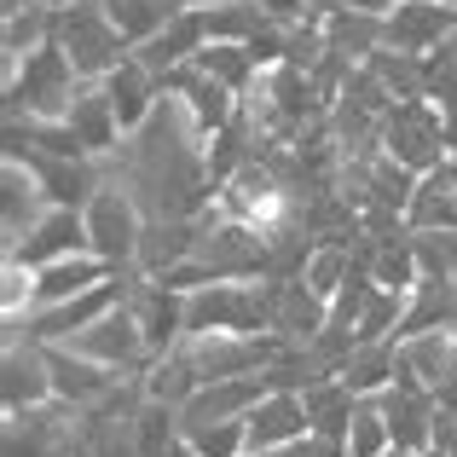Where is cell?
I'll return each instance as SVG.
<instances>
[{"mask_svg":"<svg viewBox=\"0 0 457 457\" xmlns=\"http://www.w3.org/2000/svg\"><path fill=\"white\" fill-rule=\"evenodd\" d=\"M203 46H209V23H203V12H174V18H168L145 46H134V58H139L145 70H156V81H162L168 70L191 64Z\"/></svg>","mask_w":457,"mask_h":457,"instance_id":"15","label":"cell"},{"mask_svg":"<svg viewBox=\"0 0 457 457\" xmlns=\"http://www.w3.org/2000/svg\"><path fill=\"white\" fill-rule=\"evenodd\" d=\"M457 365V342L452 330H423V336H400V377L435 388L440 377Z\"/></svg>","mask_w":457,"mask_h":457,"instance_id":"23","label":"cell"},{"mask_svg":"<svg viewBox=\"0 0 457 457\" xmlns=\"http://www.w3.org/2000/svg\"><path fill=\"white\" fill-rule=\"evenodd\" d=\"M81 411L64 400H46V405H23V411H6L0 423V452L6 457H53L64 440H76Z\"/></svg>","mask_w":457,"mask_h":457,"instance_id":"5","label":"cell"},{"mask_svg":"<svg viewBox=\"0 0 457 457\" xmlns=\"http://www.w3.org/2000/svg\"><path fill=\"white\" fill-rule=\"evenodd\" d=\"M307 400L302 394H290V388H272L267 400L249 411V452H261V457H272L278 446H290L295 435H307Z\"/></svg>","mask_w":457,"mask_h":457,"instance_id":"16","label":"cell"},{"mask_svg":"<svg viewBox=\"0 0 457 457\" xmlns=\"http://www.w3.org/2000/svg\"><path fill=\"white\" fill-rule=\"evenodd\" d=\"M405 302H411V290H388V284H377L370 302H365V312H359V324H353V336H359V342H400Z\"/></svg>","mask_w":457,"mask_h":457,"instance_id":"27","label":"cell"},{"mask_svg":"<svg viewBox=\"0 0 457 457\" xmlns=\"http://www.w3.org/2000/svg\"><path fill=\"white\" fill-rule=\"evenodd\" d=\"M0 400H6V411H23V405L58 400L41 342H6V359H0Z\"/></svg>","mask_w":457,"mask_h":457,"instance_id":"13","label":"cell"},{"mask_svg":"<svg viewBox=\"0 0 457 457\" xmlns=\"http://www.w3.org/2000/svg\"><path fill=\"white\" fill-rule=\"evenodd\" d=\"M128 312L139 319V330H145V347L156 359L174 353L179 342H186V290H174L168 278H151V272H139L134 295H128Z\"/></svg>","mask_w":457,"mask_h":457,"instance_id":"7","label":"cell"},{"mask_svg":"<svg viewBox=\"0 0 457 457\" xmlns=\"http://www.w3.org/2000/svg\"><path fill=\"white\" fill-rule=\"evenodd\" d=\"M46 6H87V0H46Z\"/></svg>","mask_w":457,"mask_h":457,"instance_id":"41","label":"cell"},{"mask_svg":"<svg viewBox=\"0 0 457 457\" xmlns=\"http://www.w3.org/2000/svg\"><path fill=\"white\" fill-rule=\"evenodd\" d=\"M330 6H359V12H394L400 0H312V12H330Z\"/></svg>","mask_w":457,"mask_h":457,"instance_id":"35","label":"cell"},{"mask_svg":"<svg viewBox=\"0 0 457 457\" xmlns=\"http://www.w3.org/2000/svg\"><path fill=\"white\" fill-rule=\"evenodd\" d=\"M156 457H197V452H191V440H179V446H168V452H156Z\"/></svg>","mask_w":457,"mask_h":457,"instance_id":"38","label":"cell"},{"mask_svg":"<svg viewBox=\"0 0 457 457\" xmlns=\"http://www.w3.org/2000/svg\"><path fill=\"white\" fill-rule=\"evenodd\" d=\"M81 249H93L87 244V214H81V209H58V203H53V209H46L41 220L6 249V261H18V267L35 272V267H46V261L81 255Z\"/></svg>","mask_w":457,"mask_h":457,"instance_id":"8","label":"cell"},{"mask_svg":"<svg viewBox=\"0 0 457 457\" xmlns=\"http://www.w3.org/2000/svg\"><path fill=\"white\" fill-rule=\"evenodd\" d=\"M382 457H423V452H411V446H388Z\"/></svg>","mask_w":457,"mask_h":457,"instance_id":"39","label":"cell"},{"mask_svg":"<svg viewBox=\"0 0 457 457\" xmlns=\"http://www.w3.org/2000/svg\"><path fill=\"white\" fill-rule=\"evenodd\" d=\"M70 134L81 139V151L87 156H116L122 151V139H128V128H122V116H116V104H111V93H104V81H87L81 87V99L70 104Z\"/></svg>","mask_w":457,"mask_h":457,"instance_id":"14","label":"cell"},{"mask_svg":"<svg viewBox=\"0 0 457 457\" xmlns=\"http://www.w3.org/2000/svg\"><path fill=\"white\" fill-rule=\"evenodd\" d=\"M452 6H457V0H452Z\"/></svg>","mask_w":457,"mask_h":457,"instance_id":"44","label":"cell"},{"mask_svg":"<svg viewBox=\"0 0 457 457\" xmlns=\"http://www.w3.org/2000/svg\"><path fill=\"white\" fill-rule=\"evenodd\" d=\"M267 370L255 377H220V382H203L186 405H179V423L186 428H203V423H226V417H249L261 400H267Z\"/></svg>","mask_w":457,"mask_h":457,"instance_id":"12","label":"cell"},{"mask_svg":"<svg viewBox=\"0 0 457 457\" xmlns=\"http://www.w3.org/2000/svg\"><path fill=\"white\" fill-rule=\"evenodd\" d=\"M197 70H209V76L226 81L232 93H249V87H255V76H261L267 64H261L255 46H244V41H209V46L197 53Z\"/></svg>","mask_w":457,"mask_h":457,"instance_id":"25","label":"cell"},{"mask_svg":"<svg viewBox=\"0 0 457 457\" xmlns=\"http://www.w3.org/2000/svg\"><path fill=\"white\" fill-rule=\"evenodd\" d=\"M423 330H457V278H417L411 284L400 336H423Z\"/></svg>","mask_w":457,"mask_h":457,"instance_id":"21","label":"cell"},{"mask_svg":"<svg viewBox=\"0 0 457 457\" xmlns=\"http://www.w3.org/2000/svg\"><path fill=\"white\" fill-rule=\"evenodd\" d=\"M272 290V336L290 347H307L312 336L330 324V302L312 290L307 278H267Z\"/></svg>","mask_w":457,"mask_h":457,"instance_id":"10","label":"cell"},{"mask_svg":"<svg viewBox=\"0 0 457 457\" xmlns=\"http://www.w3.org/2000/svg\"><path fill=\"white\" fill-rule=\"evenodd\" d=\"M87 76L70 64L58 41H41L35 53L6 58V116H29V122H64L70 104L81 99Z\"/></svg>","mask_w":457,"mask_h":457,"instance_id":"1","label":"cell"},{"mask_svg":"<svg viewBox=\"0 0 457 457\" xmlns=\"http://www.w3.org/2000/svg\"><path fill=\"white\" fill-rule=\"evenodd\" d=\"M81 214H87V244H93V255L111 261V267H134L139 232H145V209H139L134 191H128L122 179H104Z\"/></svg>","mask_w":457,"mask_h":457,"instance_id":"4","label":"cell"},{"mask_svg":"<svg viewBox=\"0 0 457 457\" xmlns=\"http://www.w3.org/2000/svg\"><path fill=\"white\" fill-rule=\"evenodd\" d=\"M46 209H53V203H46L41 179H35L29 168H23V162H6V168H0V232H6V249L18 244V237L29 232Z\"/></svg>","mask_w":457,"mask_h":457,"instance_id":"17","label":"cell"},{"mask_svg":"<svg viewBox=\"0 0 457 457\" xmlns=\"http://www.w3.org/2000/svg\"><path fill=\"white\" fill-rule=\"evenodd\" d=\"M452 342H457V330H452Z\"/></svg>","mask_w":457,"mask_h":457,"instance_id":"43","label":"cell"},{"mask_svg":"<svg viewBox=\"0 0 457 457\" xmlns=\"http://www.w3.org/2000/svg\"><path fill=\"white\" fill-rule=\"evenodd\" d=\"M435 400H440V405H446V411H457V365H452V370H446V377H440V382H435Z\"/></svg>","mask_w":457,"mask_h":457,"instance_id":"36","label":"cell"},{"mask_svg":"<svg viewBox=\"0 0 457 457\" xmlns=\"http://www.w3.org/2000/svg\"><path fill=\"white\" fill-rule=\"evenodd\" d=\"M382 151L394 156V162L417 168V174H428V168L446 162V111H440L435 99H400L388 116H382Z\"/></svg>","mask_w":457,"mask_h":457,"instance_id":"3","label":"cell"},{"mask_svg":"<svg viewBox=\"0 0 457 457\" xmlns=\"http://www.w3.org/2000/svg\"><path fill=\"white\" fill-rule=\"evenodd\" d=\"M41 347H46V370H53V394L64 405H76V411H99L122 382H134V377H122V370L99 365V359L76 353L70 342H41Z\"/></svg>","mask_w":457,"mask_h":457,"instance_id":"6","label":"cell"},{"mask_svg":"<svg viewBox=\"0 0 457 457\" xmlns=\"http://www.w3.org/2000/svg\"><path fill=\"white\" fill-rule=\"evenodd\" d=\"M400 377V342H359L342 365V382H353L359 394H382Z\"/></svg>","mask_w":457,"mask_h":457,"instance_id":"26","label":"cell"},{"mask_svg":"<svg viewBox=\"0 0 457 457\" xmlns=\"http://www.w3.org/2000/svg\"><path fill=\"white\" fill-rule=\"evenodd\" d=\"M174 12H209V6H226V0H168Z\"/></svg>","mask_w":457,"mask_h":457,"instance_id":"37","label":"cell"},{"mask_svg":"<svg viewBox=\"0 0 457 457\" xmlns=\"http://www.w3.org/2000/svg\"><path fill=\"white\" fill-rule=\"evenodd\" d=\"M452 278H457V267H452Z\"/></svg>","mask_w":457,"mask_h":457,"instance_id":"42","label":"cell"},{"mask_svg":"<svg viewBox=\"0 0 457 457\" xmlns=\"http://www.w3.org/2000/svg\"><path fill=\"white\" fill-rule=\"evenodd\" d=\"M377 405H382V417H388L394 446H411V452L435 446V411H440L435 388H423V382H411V377H394L388 388L377 394Z\"/></svg>","mask_w":457,"mask_h":457,"instance_id":"9","label":"cell"},{"mask_svg":"<svg viewBox=\"0 0 457 457\" xmlns=\"http://www.w3.org/2000/svg\"><path fill=\"white\" fill-rule=\"evenodd\" d=\"M104 93H111L116 116H122V128L134 134V128L156 111V99H162V81H156V70H145L134 53H128L122 64H116L111 76H104Z\"/></svg>","mask_w":457,"mask_h":457,"instance_id":"20","label":"cell"},{"mask_svg":"<svg viewBox=\"0 0 457 457\" xmlns=\"http://www.w3.org/2000/svg\"><path fill=\"white\" fill-rule=\"evenodd\" d=\"M41 41H53V6H46V0H29V6L6 12V29H0V53L6 58L35 53Z\"/></svg>","mask_w":457,"mask_h":457,"instance_id":"28","label":"cell"},{"mask_svg":"<svg viewBox=\"0 0 457 457\" xmlns=\"http://www.w3.org/2000/svg\"><path fill=\"white\" fill-rule=\"evenodd\" d=\"M186 440H191L197 457H244L249 452V417H226V423L186 428Z\"/></svg>","mask_w":457,"mask_h":457,"instance_id":"32","label":"cell"},{"mask_svg":"<svg viewBox=\"0 0 457 457\" xmlns=\"http://www.w3.org/2000/svg\"><path fill=\"white\" fill-rule=\"evenodd\" d=\"M435 446L457 452V411H446V405H440V411H435Z\"/></svg>","mask_w":457,"mask_h":457,"instance_id":"34","label":"cell"},{"mask_svg":"<svg viewBox=\"0 0 457 457\" xmlns=\"http://www.w3.org/2000/svg\"><path fill=\"white\" fill-rule=\"evenodd\" d=\"M382 18L388 12H359V6H330V12H319V29H324V46L330 53H342V58H353V64H365L370 53L382 46Z\"/></svg>","mask_w":457,"mask_h":457,"instance_id":"19","label":"cell"},{"mask_svg":"<svg viewBox=\"0 0 457 457\" xmlns=\"http://www.w3.org/2000/svg\"><path fill=\"white\" fill-rule=\"evenodd\" d=\"M99 6L111 12V23L128 35V46H145L151 35L174 18V6H168V0H99Z\"/></svg>","mask_w":457,"mask_h":457,"instance_id":"29","label":"cell"},{"mask_svg":"<svg viewBox=\"0 0 457 457\" xmlns=\"http://www.w3.org/2000/svg\"><path fill=\"white\" fill-rule=\"evenodd\" d=\"M111 261H99L93 249H81V255H64V261H46V267H35V307H53V302H70V295L93 290V284L111 278Z\"/></svg>","mask_w":457,"mask_h":457,"instance_id":"18","label":"cell"},{"mask_svg":"<svg viewBox=\"0 0 457 457\" xmlns=\"http://www.w3.org/2000/svg\"><path fill=\"white\" fill-rule=\"evenodd\" d=\"M53 41L64 46L70 64H76L87 81H104L128 53H134L128 35L111 23V12H104L99 0H87V6H53Z\"/></svg>","mask_w":457,"mask_h":457,"instance_id":"2","label":"cell"},{"mask_svg":"<svg viewBox=\"0 0 457 457\" xmlns=\"http://www.w3.org/2000/svg\"><path fill=\"white\" fill-rule=\"evenodd\" d=\"M382 81H388L394 99H428V53H400V46H377L365 58Z\"/></svg>","mask_w":457,"mask_h":457,"instance_id":"24","label":"cell"},{"mask_svg":"<svg viewBox=\"0 0 457 457\" xmlns=\"http://www.w3.org/2000/svg\"><path fill=\"white\" fill-rule=\"evenodd\" d=\"M302 400H307V423L319 428V435L347 440V428H353V411H359V400H365V394H359L353 382H342V377H324V382H312Z\"/></svg>","mask_w":457,"mask_h":457,"instance_id":"22","label":"cell"},{"mask_svg":"<svg viewBox=\"0 0 457 457\" xmlns=\"http://www.w3.org/2000/svg\"><path fill=\"white\" fill-rule=\"evenodd\" d=\"M411 249H417V272H423V278H452L457 232H446V226H423V232H411Z\"/></svg>","mask_w":457,"mask_h":457,"instance_id":"33","label":"cell"},{"mask_svg":"<svg viewBox=\"0 0 457 457\" xmlns=\"http://www.w3.org/2000/svg\"><path fill=\"white\" fill-rule=\"evenodd\" d=\"M347 272H353V244H312V255H307L302 278L324 295V302H330V295L347 284Z\"/></svg>","mask_w":457,"mask_h":457,"instance_id":"30","label":"cell"},{"mask_svg":"<svg viewBox=\"0 0 457 457\" xmlns=\"http://www.w3.org/2000/svg\"><path fill=\"white\" fill-rule=\"evenodd\" d=\"M423 457H457V452H446V446H428V452H423Z\"/></svg>","mask_w":457,"mask_h":457,"instance_id":"40","label":"cell"},{"mask_svg":"<svg viewBox=\"0 0 457 457\" xmlns=\"http://www.w3.org/2000/svg\"><path fill=\"white\" fill-rule=\"evenodd\" d=\"M388 446H394L388 417H382L377 394H365V400H359V411H353V428H347V457H382Z\"/></svg>","mask_w":457,"mask_h":457,"instance_id":"31","label":"cell"},{"mask_svg":"<svg viewBox=\"0 0 457 457\" xmlns=\"http://www.w3.org/2000/svg\"><path fill=\"white\" fill-rule=\"evenodd\" d=\"M382 46H400V53H435L440 41L457 29V6L452 0H400V6L382 18Z\"/></svg>","mask_w":457,"mask_h":457,"instance_id":"11","label":"cell"}]
</instances>
